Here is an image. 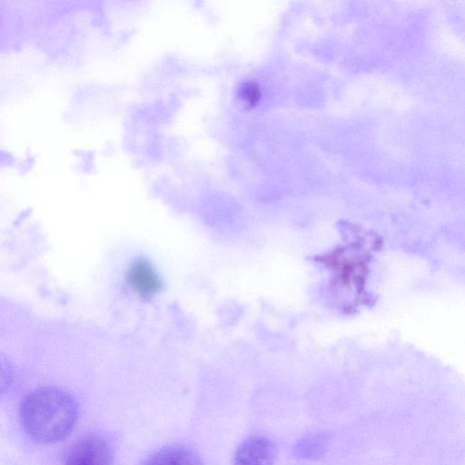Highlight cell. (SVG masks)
<instances>
[{
  "label": "cell",
  "mask_w": 465,
  "mask_h": 465,
  "mask_svg": "<svg viewBox=\"0 0 465 465\" xmlns=\"http://www.w3.org/2000/svg\"><path fill=\"white\" fill-rule=\"evenodd\" d=\"M78 404L68 391L42 387L27 394L20 406V419L28 436L44 444L67 437L78 419Z\"/></svg>",
  "instance_id": "1"
},
{
  "label": "cell",
  "mask_w": 465,
  "mask_h": 465,
  "mask_svg": "<svg viewBox=\"0 0 465 465\" xmlns=\"http://www.w3.org/2000/svg\"><path fill=\"white\" fill-rule=\"evenodd\" d=\"M111 441L100 435H88L77 440L67 454L64 465H114Z\"/></svg>",
  "instance_id": "2"
},
{
  "label": "cell",
  "mask_w": 465,
  "mask_h": 465,
  "mask_svg": "<svg viewBox=\"0 0 465 465\" xmlns=\"http://www.w3.org/2000/svg\"><path fill=\"white\" fill-rule=\"evenodd\" d=\"M125 282L129 290L144 301L154 298L162 289V280L156 269L143 258L131 262L126 271Z\"/></svg>",
  "instance_id": "3"
},
{
  "label": "cell",
  "mask_w": 465,
  "mask_h": 465,
  "mask_svg": "<svg viewBox=\"0 0 465 465\" xmlns=\"http://www.w3.org/2000/svg\"><path fill=\"white\" fill-rule=\"evenodd\" d=\"M277 447L267 437L251 436L235 450L233 465H272L276 460Z\"/></svg>",
  "instance_id": "4"
},
{
  "label": "cell",
  "mask_w": 465,
  "mask_h": 465,
  "mask_svg": "<svg viewBox=\"0 0 465 465\" xmlns=\"http://www.w3.org/2000/svg\"><path fill=\"white\" fill-rule=\"evenodd\" d=\"M143 465H203L199 455L188 447L173 445L150 456Z\"/></svg>",
  "instance_id": "5"
},
{
  "label": "cell",
  "mask_w": 465,
  "mask_h": 465,
  "mask_svg": "<svg viewBox=\"0 0 465 465\" xmlns=\"http://www.w3.org/2000/svg\"><path fill=\"white\" fill-rule=\"evenodd\" d=\"M329 438L323 433H313L299 440L293 448V453L301 459H318L327 450Z\"/></svg>",
  "instance_id": "6"
},
{
  "label": "cell",
  "mask_w": 465,
  "mask_h": 465,
  "mask_svg": "<svg viewBox=\"0 0 465 465\" xmlns=\"http://www.w3.org/2000/svg\"><path fill=\"white\" fill-rule=\"evenodd\" d=\"M238 94L241 99L251 106L257 104L262 97V92L258 84L252 81L245 82L239 88Z\"/></svg>",
  "instance_id": "7"
},
{
  "label": "cell",
  "mask_w": 465,
  "mask_h": 465,
  "mask_svg": "<svg viewBox=\"0 0 465 465\" xmlns=\"http://www.w3.org/2000/svg\"><path fill=\"white\" fill-rule=\"evenodd\" d=\"M13 381V368L7 357L0 351V395H2Z\"/></svg>",
  "instance_id": "8"
}]
</instances>
